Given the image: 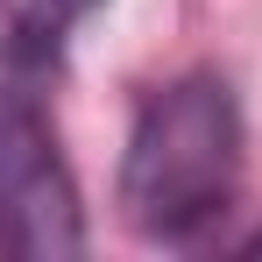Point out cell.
I'll list each match as a JSON object with an SVG mask.
<instances>
[{
    "label": "cell",
    "instance_id": "6da1fadb",
    "mask_svg": "<svg viewBox=\"0 0 262 262\" xmlns=\"http://www.w3.org/2000/svg\"><path fill=\"white\" fill-rule=\"evenodd\" d=\"M241 184V106L213 71H184L142 99L121 149V220L142 241L206 234Z\"/></svg>",
    "mask_w": 262,
    "mask_h": 262
},
{
    "label": "cell",
    "instance_id": "7a4b0ae2",
    "mask_svg": "<svg viewBox=\"0 0 262 262\" xmlns=\"http://www.w3.org/2000/svg\"><path fill=\"white\" fill-rule=\"evenodd\" d=\"M0 248L21 262L85 255V213L78 184L57 156L36 92L21 78V50L0 43Z\"/></svg>",
    "mask_w": 262,
    "mask_h": 262
},
{
    "label": "cell",
    "instance_id": "3957f363",
    "mask_svg": "<svg viewBox=\"0 0 262 262\" xmlns=\"http://www.w3.org/2000/svg\"><path fill=\"white\" fill-rule=\"evenodd\" d=\"M92 7H99V0H29V21H21V57H57V50H64V36H71V29H78V21H85Z\"/></svg>",
    "mask_w": 262,
    "mask_h": 262
}]
</instances>
